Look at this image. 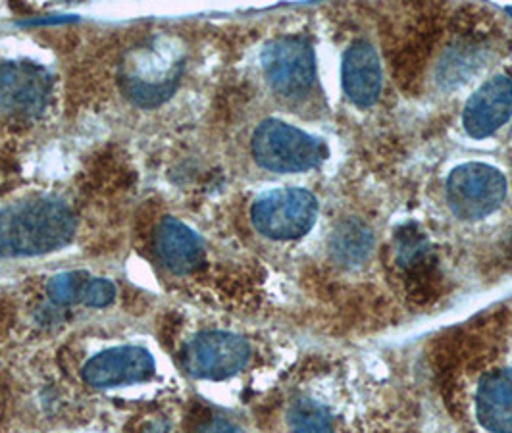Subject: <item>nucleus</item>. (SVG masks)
I'll use <instances>...</instances> for the list:
<instances>
[{
    "instance_id": "obj_1",
    "label": "nucleus",
    "mask_w": 512,
    "mask_h": 433,
    "mask_svg": "<svg viewBox=\"0 0 512 433\" xmlns=\"http://www.w3.org/2000/svg\"><path fill=\"white\" fill-rule=\"evenodd\" d=\"M74 235L76 216L60 199L39 197L0 210V258L52 253Z\"/></svg>"
},
{
    "instance_id": "obj_2",
    "label": "nucleus",
    "mask_w": 512,
    "mask_h": 433,
    "mask_svg": "<svg viewBox=\"0 0 512 433\" xmlns=\"http://www.w3.org/2000/svg\"><path fill=\"white\" fill-rule=\"evenodd\" d=\"M185 72V49L176 37L158 35L126 52L118 81L124 97L139 108L170 101Z\"/></svg>"
},
{
    "instance_id": "obj_3",
    "label": "nucleus",
    "mask_w": 512,
    "mask_h": 433,
    "mask_svg": "<svg viewBox=\"0 0 512 433\" xmlns=\"http://www.w3.org/2000/svg\"><path fill=\"white\" fill-rule=\"evenodd\" d=\"M253 156L276 174H301L318 168L328 158V147L318 137L280 120H266L255 129Z\"/></svg>"
},
{
    "instance_id": "obj_4",
    "label": "nucleus",
    "mask_w": 512,
    "mask_h": 433,
    "mask_svg": "<svg viewBox=\"0 0 512 433\" xmlns=\"http://www.w3.org/2000/svg\"><path fill=\"white\" fill-rule=\"evenodd\" d=\"M507 197V179L487 164L470 162L455 168L445 183V199L461 220H482L493 214Z\"/></svg>"
},
{
    "instance_id": "obj_5",
    "label": "nucleus",
    "mask_w": 512,
    "mask_h": 433,
    "mask_svg": "<svg viewBox=\"0 0 512 433\" xmlns=\"http://www.w3.org/2000/svg\"><path fill=\"white\" fill-rule=\"evenodd\" d=\"M318 216L316 197L297 187L276 189L260 195L251 208L256 231L268 239L289 241L312 230Z\"/></svg>"
},
{
    "instance_id": "obj_6",
    "label": "nucleus",
    "mask_w": 512,
    "mask_h": 433,
    "mask_svg": "<svg viewBox=\"0 0 512 433\" xmlns=\"http://www.w3.org/2000/svg\"><path fill=\"white\" fill-rule=\"evenodd\" d=\"M262 70L270 87L285 99H305L316 85V62L310 43L282 37L262 52Z\"/></svg>"
},
{
    "instance_id": "obj_7",
    "label": "nucleus",
    "mask_w": 512,
    "mask_h": 433,
    "mask_svg": "<svg viewBox=\"0 0 512 433\" xmlns=\"http://www.w3.org/2000/svg\"><path fill=\"white\" fill-rule=\"evenodd\" d=\"M253 349L241 335L228 332H203L195 335L183 349L185 370L201 380H226L247 368Z\"/></svg>"
},
{
    "instance_id": "obj_8",
    "label": "nucleus",
    "mask_w": 512,
    "mask_h": 433,
    "mask_svg": "<svg viewBox=\"0 0 512 433\" xmlns=\"http://www.w3.org/2000/svg\"><path fill=\"white\" fill-rule=\"evenodd\" d=\"M51 72L29 60H10L0 66V106L14 114L39 116L49 106Z\"/></svg>"
},
{
    "instance_id": "obj_9",
    "label": "nucleus",
    "mask_w": 512,
    "mask_h": 433,
    "mask_svg": "<svg viewBox=\"0 0 512 433\" xmlns=\"http://www.w3.org/2000/svg\"><path fill=\"white\" fill-rule=\"evenodd\" d=\"M154 376V358L143 347H114L91 358L83 366V380L95 389L126 387Z\"/></svg>"
},
{
    "instance_id": "obj_10",
    "label": "nucleus",
    "mask_w": 512,
    "mask_h": 433,
    "mask_svg": "<svg viewBox=\"0 0 512 433\" xmlns=\"http://www.w3.org/2000/svg\"><path fill=\"white\" fill-rule=\"evenodd\" d=\"M512 118V77H491L466 102L462 126L474 139H486Z\"/></svg>"
},
{
    "instance_id": "obj_11",
    "label": "nucleus",
    "mask_w": 512,
    "mask_h": 433,
    "mask_svg": "<svg viewBox=\"0 0 512 433\" xmlns=\"http://www.w3.org/2000/svg\"><path fill=\"white\" fill-rule=\"evenodd\" d=\"M154 253L176 276H187L205 262L203 239L176 218H164L154 233Z\"/></svg>"
},
{
    "instance_id": "obj_12",
    "label": "nucleus",
    "mask_w": 512,
    "mask_h": 433,
    "mask_svg": "<svg viewBox=\"0 0 512 433\" xmlns=\"http://www.w3.org/2000/svg\"><path fill=\"white\" fill-rule=\"evenodd\" d=\"M341 85L347 99L359 108L374 106L382 93V66L368 41L353 43L341 66Z\"/></svg>"
},
{
    "instance_id": "obj_13",
    "label": "nucleus",
    "mask_w": 512,
    "mask_h": 433,
    "mask_svg": "<svg viewBox=\"0 0 512 433\" xmlns=\"http://www.w3.org/2000/svg\"><path fill=\"white\" fill-rule=\"evenodd\" d=\"M476 416L491 433H512V370H493L478 383Z\"/></svg>"
},
{
    "instance_id": "obj_14",
    "label": "nucleus",
    "mask_w": 512,
    "mask_h": 433,
    "mask_svg": "<svg viewBox=\"0 0 512 433\" xmlns=\"http://www.w3.org/2000/svg\"><path fill=\"white\" fill-rule=\"evenodd\" d=\"M332 255L343 266H359L374 249L372 230L360 220H345L332 233Z\"/></svg>"
},
{
    "instance_id": "obj_15",
    "label": "nucleus",
    "mask_w": 512,
    "mask_h": 433,
    "mask_svg": "<svg viewBox=\"0 0 512 433\" xmlns=\"http://www.w3.org/2000/svg\"><path fill=\"white\" fill-rule=\"evenodd\" d=\"M287 422L291 433H333L330 410L310 397H301L291 405Z\"/></svg>"
},
{
    "instance_id": "obj_16",
    "label": "nucleus",
    "mask_w": 512,
    "mask_h": 433,
    "mask_svg": "<svg viewBox=\"0 0 512 433\" xmlns=\"http://www.w3.org/2000/svg\"><path fill=\"white\" fill-rule=\"evenodd\" d=\"M91 280L93 278L87 272L58 274L47 285L49 299L56 306L85 305Z\"/></svg>"
},
{
    "instance_id": "obj_17",
    "label": "nucleus",
    "mask_w": 512,
    "mask_h": 433,
    "mask_svg": "<svg viewBox=\"0 0 512 433\" xmlns=\"http://www.w3.org/2000/svg\"><path fill=\"white\" fill-rule=\"evenodd\" d=\"M114 299H116V285L112 281L104 280V278H93L91 280L85 306L103 308V306L110 305Z\"/></svg>"
},
{
    "instance_id": "obj_18",
    "label": "nucleus",
    "mask_w": 512,
    "mask_h": 433,
    "mask_svg": "<svg viewBox=\"0 0 512 433\" xmlns=\"http://www.w3.org/2000/svg\"><path fill=\"white\" fill-rule=\"evenodd\" d=\"M197 433H243L233 422L224 420V418H212L205 422Z\"/></svg>"
},
{
    "instance_id": "obj_19",
    "label": "nucleus",
    "mask_w": 512,
    "mask_h": 433,
    "mask_svg": "<svg viewBox=\"0 0 512 433\" xmlns=\"http://www.w3.org/2000/svg\"><path fill=\"white\" fill-rule=\"evenodd\" d=\"M509 12H511V14H512V8H511V10H509Z\"/></svg>"
}]
</instances>
